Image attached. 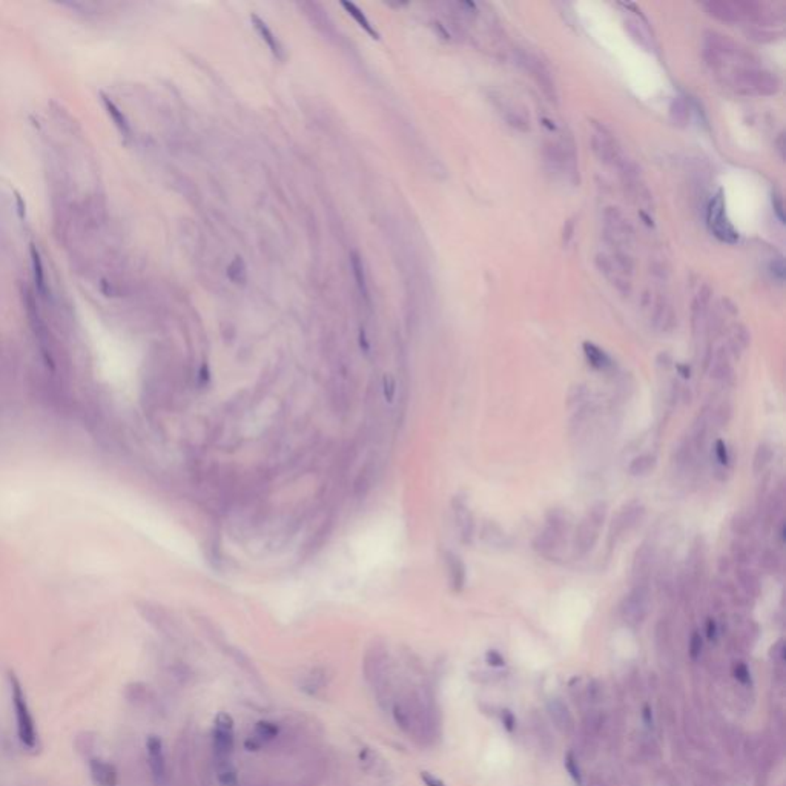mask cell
<instances>
[{"mask_svg":"<svg viewBox=\"0 0 786 786\" xmlns=\"http://www.w3.org/2000/svg\"><path fill=\"white\" fill-rule=\"evenodd\" d=\"M714 74L731 91L742 95H774L782 88V82L777 74L763 68L757 59L728 66Z\"/></svg>","mask_w":786,"mask_h":786,"instance_id":"6da1fadb","label":"cell"},{"mask_svg":"<svg viewBox=\"0 0 786 786\" xmlns=\"http://www.w3.org/2000/svg\"><path fill=\"white\" fill-rule=\"evenodd\" d=\"M607 504L599 501L591 506L587 510L585 516L580 519V523L575 530V535H573V550H575L578 558H584V556H587L595 549V545L599 541L600 530H602L607 519Z\"/></svg>","mask_w":786,"mask_h":786,"instance_id":"7a4b0ae2","label":"cell"},{"mask_svg":"<svg viewBox=\"0 0 786 786\" xmlns=\"http://www.w3.org/2000/svg\"><path fill=\"white\" fill-rule=\"evenodd\" d=\"M544 162L549 171L571 184L579 181L578 157L575 146L567 140L549 141L544 146Z\"/></svg>","mask_w":786,"mask_h":786,"instance_id":"3957f363","label":"cell"},{"mask_svg":"<svg viewBox=\"0 0 786 786\" xmlns=\"http://www.w3.org/2000/svg\"><path fill=\"white\" fill-rule=\"evenodd\" d=\"M596 264L602 275L619 290L621 294H629L631 289V275L634 270V263L631 255L625 251L602 252L597 255Z\"/></svg>","mask_w":786,"mask_h":786,"instance_id":"277c9868","label":"cell"},{"mask_svg":"<svg viewBox=\"0 0 786 786\" xmlns=\"http://www.w3.org/2000/svg\"><path fill=\"white\" fill-rule=\"evenodd\" d=\"M602 232L605 243L614 251H625L633 244V227L622 210L616 206H608L602 212Z\"/></svg>","mask_w":786,"mask_h":786,"instance_id":"5b68a950","label":"cell"},{"mask_svg":"<svg viewBox=\"0 0 786 786\" xmlns=\"http://www.w3.org/2000/svg\"><path fill=\"white\" fill-rule=\"evenodd\" d=\"M10 685H11V701L16 711L17 736H19L23 746L32 749L35 748V744H37V732H35V723L32 719L30 705L26 702V696L22 688V684L14 674H10Z\"/></svg>","mask_w":786,"mask_h":786,"instance_id":"8992f818","label":"cell"},{"mask_svg":"<svg viewBox=\"0 0 786 786\" xmlns=\"http://www.w3.org/2000/svg\"><path fill=\"white\" fill-rule=\"evenodd\" d=\"M568 528L570 524L565 515L559 510H552L547 516V527L536 536L533 542L535 550L547 558H552L561 550L562 544L567 540Z\"/></svg>","mask_w":786,"mask_h":786,"instance_id":"52a82bcc","label":"cell"},{"mask_svg":"<svg viewBox=\"0 0 786 786\" xmlns=\"http://www.w3.org/2000/svg\"><path fill=\"white\" fill-rule=\"evenodd\" d=\"M591 146H593V153L599 158V162L616 167L617 171L622 169L630 162V158L624 154L621 145L617 143V140L605 126H596L593 129Z\"/></svg>","mask_w":786,"mask_h":786,"instance_id":"ba28073f","label":"cell"},{"mask_svg":"<svg viewBox=\"0 0 786 786\" xmlns=\"http://www.w3.org/2000/svg\"><path fill=\"white\" fill-rule=\"evenodd\" d=\"M725 209H727L725 208V198H723V193L719 192L708 203L706 220H708L710 231L713 232L714 237L717 238V240H720L723 243H728V244H734L739 240V232L736 231V227L732 226V223L730 222Z\"/></svg>","mask_w":786,"mask_h":786,"instance_id":"9c48e42d","label":"cell"},{"mask_svg":"<svg viewBox=\"0 0 786 786\" xmlns=\"http://www.w3.org/2000/svg\"><path fill=\"white\" fill-rule=\"evenodd\" d=\"M651 605V593L647 584L634 585L622 600L621 614L630 625H641L648 616Z\"/></svg>","mask_w":786,"mask_h":786,"instance_id":"30bf717a","label":"cell"},{"mask_svg":"<svg viewBox=\"0 0 786 786\" xmlns=\"http://www.w3.org/2000/svg\"><path fill=\"white\" fill-rule=\"evenodd\" d=\"M515 56H516L518 65H519L520 68H523L524 71H527V73L535 78L536 83L540 85L541 90H542L547 95L552 97V99H556V86H554V81H553V77H552V73L549 71V68L545 66L544 61H542L540 57H537L536 54H533V52L525 51V49H520V48L516 49Z\"/></svg>","mask_w":786,"mask_h":786,"instance_id":"8fae6325","label":"cell"},{"mask_svg":"<svg viewBox=\"0 0 786 786\" xmlns=\"http://www.w3.org/2000/svg\"><path fill=\"white\" fill-rule=\"evenodd\" d=\"M645 302L650 309L651 326L660 333L673 332L677 326V316L669 299L662 294H647Z\"/></svg>","mask_w":786,"mask_h":786,"instance_id":"7c38bea8","label":"cell"},{"mask_svg":"<svg viewBox=\"0 0 786 786\" xmlns=\"http://www.w3.org/2000/svg\"><path fill=\"white\" fill-rule=\"evenodd\" d=\"M234 719L227 713H220L214 727V753L220 766L227 765L234 751Z\"/></svg>","mask_w":786,"mask_h":786,"instance_id":"4fadbf2b","label":"cell"},{"mask_svg":"<svg viewBox=\"0 0 786 786\" xmlns=\"http://www.w3.org/2000/svg\"><path fill=\"white\" fill-rule=\"evenodd\" d=\"M643 518H645V508L638 501H631L629 504H625L617 516L613 519L610 540L617 541L624 535L630 533L633 528L638 527Z\"/></svg>","mask_w":786,"mask_h":786,"instance_id":"5bb4252c","label":"cell"},{"mask_svg":"<svg viewBox=\"0 0 786 786\" xmlns=\"http://www.w3.org/2000/svg\"><path fill=\"white\" fill-rule=\"evenodd\" d=\"M655 558H656V553L655 549H653V545L642 544L639 547L638 552L634 554L633 567H631V576L634 580V585L647 584L653 570V564H655Z\"/></svg>","mask_w":786,"mask_h":786,"instance_id":"9a60e30c","label":"cell"},{"mask_svg":"<svg viewBox=\"0 0 786 786\" xmlns=\"http://www.w3.org/2000/svg\"><path fill=\"white\" fill-rule=\"evenodd\" d=\"M148 761L154 780L158 786H162L166 780V762L163 753V742L158 736H149L146 740Z\"/></svg>","mask_w":786,"mask_h":786,"instance_id":"2e32d148","label":"cell"},{"mask_svg":"<svg viewBox=\"0 0 786 786\" xmlns=\"http://www.w3.org/2000/svg\"><path fill=\"white\" fill-rule=\"evenodd\" d=\"M452 508L459 536H461L463 542L470 544L475 535V518L470 507L467 506L463 498H455L452 501Z\"/></svg>","mask_w":786,"mask_h":786,"instance_id":"e0dca14e","label":"cell"},{"mask_svg":"<svg viewBox=\"0 0 786 786\" xmlns=\"http://www.w3.org/2000/svg\"><path fill=\"white\" fill-rule=\"evenodd\" d=\"M493 102L496 105L501 117L504 119L510 126H513L518 131L530 129V121L525 116V112L520 111L513 102L507 100L506 97H498V99H493Z\"/></svg>","mask_w":786,"mask_h":786,"instance_id":"ac0fdd59","label":"cell"},{"mask_svg":"<svg viewBox=\"0 0 786 786\" xmlns=\"http://www.w3.org/2000/svg\"><path fill=\"white\" fill-rule=\"evenodd\" d=\"M90 773L97 786H117L119 783L117 768L103 758H93L90 762Z\"/></svg>","mask_w":786,"mask_h":786,"instance_id":"d6986e66","label":"cell"},{"mask_svg":"<svg viewBox=\"0 0 786 786\" xmlns=\"http://www.w3.org/2000/svg\"><path fill=\"white\" fill-rule=\"evenodd\" d=\"M711 302V289L708 286H703L699 292H697L694 302H693V329L696 333H699L705 329L706 318H708V307Z\"/></svg>","mask_w":786,"mask_h":786,"instance_id":"ffe728a7","label":"cell"},{"mask_svg":"<svg viewBox=\"0 0 786 786\" xmlns=\"http://www.w3.org/2000/svg\"><path fill=\"white\" fill-rule=\"evenodd\" d=\"M444 561H446V567L448 571V579H450V585H452L453 591H461L465 585V565L463 562V559L459 558L458 554L452 553V552H447L444 556Z\"/></svg>","mask_w":786,"mask_h":786,"instance_id":"44dd1931","label":"cell"},{"mask_svg":"<svg viewBox=\"0 0 786 786\" xmlns=\"http://www.w3.org/2000/svg\"><path fill=\"white\" fill-rule=\"evenodd\" d=\"M711 378L720 383H728L732 379V367L730 364V350L720 347L714 355V363L711 366Z\"/></svg>","mask_w":786,"mask_h":786,"instance_id":"7402d4cb","label":"cell"},{"mask_svg":"<svg viewBox=\"0 0 786 786\" xmlns=\"http://www.w3.org/2000/svg\"><path fill=\"white\" fill-rule=\"evenodd\" d=\"M625 28L629 30L631 37L638 42L641 47H643L648 51L655 49V39H653V34L650 32L648 26L642 20L636 19V17H630V19L625 20Z\"/></svg>","mask_w":786,"mask_h":786,"instance_id":"603a6c76","label":"cell"},{"mask_svg":"<svg viewBox=\"0 0 786 786\" xmlns=\"http://www.w3.org/2000/svg\"><path fill=\"white\" fill-rule=\"evenodd\" d=\"M584 353L588 359V363L597 370H607L613 366V361L607 353L595 346L593 343H584Z\"/></svg>","mask_w":786,"mask_h":786,"instance_id":"cb8c5ba5","label":"cell"},{"mask_svg":"<svg viewBox=\"0 0 786 786\" xmlns=\"http://www.w3.org/2000/svg\"><path fill=\"white\" fill-rule=\"evenodd\" d=\"M736 578L739 580L740 588L745 591L748 596H757L761 593V580H758L756 573L748 568H739L736 571Z\"/></svg>","mask_w":786,"mask_h":786,"instance_id":"d4e9b609","label":"cell"},{"mask_svg":"<svg viewBox=\"0 0 786 786\" xmlns=\"http://www.w3.org/2000/svg\"><path fill=\"white\" fill-rule=\"evenodd\" d=\"M657 461H656V456L655 455H639L631 459V463L629 465V473L631 476H645L648 473H651L655 470Z\"/></svg>","mask_w":786,"mask_h":786,"instance_id":"484cf974","label":"cell"},{"mask_svg":"<svg viewBox=\"0 0 786 786\" xmlns=\"http://www.w3.org/2000/svg\"><path fill=\"white\" fill-rule=\"evenodd\" d=\"M732 417V407L728 401L720 403L716 409L710 413V429L719 431L728 426Z\"/></svg>","mask_w":786,"mask_h":786,"instance_id":"4316f807","label":"cell"},{"mask_svg":"<svg viewBox=\"0 0 786 786\" xmlns=\"http://www.w3.org/2000/svg\"><path fill=\"white\" fill-rule=\"evenodd\" d=\"M251 19H252V22H254V26H255V28H257V31L260 32V35L263 37V40L268 43L273 54H275L277 57H282V48H281V45L278 43V40H277L275 35H273V32L269 30V26L266 25V22L261 20L257 14H252V16H251Z\"/></svg>","mask_w":786,"mask_h":786,"instance_id":"83f0119b","label":"cell"},{"mask_svg":"<svg viewBox=\"0 0 786 786\" xmlns=\"http://www.w3.org/2000/svg\"><path fill=\"white\" fill-rule=\"evenodd\" d=\"M481 537L485 544H489L492 547L506 545V533L502 532V528L496 523H493V520H487V523L482 525Z\"/></svg>","mask_w":786,"mask_h":786,"instance_id":"f1b7e54d","label":"cell"},{"mask_svg":"<svg viewBox=\"0 0 786 786\" xmlns=\"http://www.w3.org/2000/svg\"><path fill=\"white\" fill-rule=\"evenodd\" d=\"M669 116L673 119L674 123L677 125H686L688 121H690V116H691V109H690V105L682 97H676V99L671 102L669 106Z\"/></svg>","mask_w":786,"mask_h":786,"instance_id":"f546056e","label":"cell"},{"mask_svg":"<svg viewBox=\"0 0 786 786\" xmlns=\"http://www.w3.org/2000/svg\"><path fill=\"white\" fill-rule=\"evenodd\" d=\"M549 711H550L552 719L556 722V725H558L559 728L567 730V728L571 727V717H570L568 708L561 701L553 699L549 703Z\"/></svg>","mask_w":786,"mask_h":786,"instance_id":"4dcf8cb0","label":"cell"},{"mask_svg":"<svg viewBox=\"0 0 786 786\" xmlns=\"http://www.w3.org/2000/svg\"><path fill=\"white\" fill-rule=\"evenodd\" d=\"M771 459H773V448L765 443L758 444L753 458V472L756 475L763 473L766 470V467L770 465Z\"/></svg>","mask_w":786,"mask_h":786,"instance_id":"1f68e13d","label":"cell"},{"mask_svg":"<svg viewBox=\"0 0 786 786\" xmlns=\"http://www.w3.org/2000/svg\"><path fill=\"white\" fill-rule=\"evenodd\" d=\"M341 5H343L344 8H346V10H347V13H349V14H350V16L353 17V19H355V20H357V22L359 23V26H361V28H364V30H366V31H367V32H369L370 35H372V37H374V39H379V34L376 32V30L374 28V26H372V25H370V22H369V20L366 19V16L363 14V11H361V10H359V8H358V6L355 5V4L343 2Z\"/></svg>","mask_w":786,"mask_h":786,"instance_id":"d6a6232c","label":"cell"},{"mask_svg":"<svg viewBox=\"0 0 786 786\" xmlns=\"http://www.w3.org/2000/svg\"><path fill=\"white\" fill-rule=\"evenodd\" d=\"M758 564H761V567L766 573H777L782 567V559H780L779 553H777L775 550L766 549V550L762 552L761 561H758Z\"/></svg>","mask_w":786,"mask_h":786,"instance_id":"836d02e7","label":"cell"},{"mask_svg":"<svg viewBox=\"0 0 786 786\" xmlns=\"http://www.w3.org/2000/svg\"><path fill=\"white\" fill-rule=\"evenodd\" d=\"M280 728L277 723L269 722V720H261L258 722L257 725H255V737H257L260 742H268L275 739L278 736Z\"/></svg>","mask_w":786,"mask_h":786,"instance_id":"e575fe53","label":"cell"},{"mask_svg":"<svg viewBox=\"0 0 786 786\" xmlns=\"http://www.w3.org/2000/svg\"><path fill=\"white\" fill-rule=\"evenodd\" d=\"M31 255H32V266H34V278H35V285H37V289L43 295H47V289H45V275H43V268H42V260H40V255L39 251L35 249V246H31Z\"/></svg>","mask_w":786,"mask_h":786,"instance_id":"d590c367","label":"cell"},{"mask_svg":"<svg viewBox=\"0 0 786 786\" xmlns=\"http://www.w3.org/2000/svg\"><path fill=\"white\" fill-rule=\"evenodd\" d=\"M246 264L243 261L242 257H237L232 263L231 266L227 268V277L235 285H244L246 282Z\"/></svg>","mask_w":786,"mask_h":786,"instance_id":"8d00e7d4","label":"cell"},{"mask_svg":"<svg viewBox=\"0 0 786 786\" xmlns=\"http://www.w3.org/2000/svg\"><path fill=\"white\" fill-rule=\"evenodd\" d=\"M350 260H352V269L353 273H355V278H357V285L359 287L361 292H363L364 297H367V286H366V277H364V266H363V261H361L359 255L357 252H352L350 254Z\"/></svg>","mask_w":786,"mask_h":786,"instance_id":"74e56055","label":"cell"},{"mask_svg":"<svg viewBox=\"0 0 786 786\" xmlns=\"http://www.w3.org/2000/svg\"><path fill=\"white\" fill-rule=\"evenodd\" d=\"M751 528H753V523L749 516H746L745 513H739L731 520V530L732 533H736L739 536H746L751 533Z\"/></svg>","mask_w":786,"mask_h":786,"instance_id":"f35d334b","label":"cell"},{"mask_svg":"<svg viewBox=\"0 0 786 786\" xmlns=\"http://www.w3.org/2000/svg\"><path fill=\"white\" fill-rule=\"evenodd\" d=\"M782 510H783V494L782 492H774L766 504V518L773 523V520H775L777 516L782 513Z\"/></svg>","mask_w":786,"mask_h":786,"instance_id":"ab89813d","label":"cell"},{"mask_svg":"<svg viewBox=\"0 0 786 786\" xmlns=\"http://www.w3.org/2000/svg\"><path fill=\"white\" fill-rule=\"evenodd\" d=\"M103 102L106 105V108H108L109 116L116 121V125L121 129V132H125V134H129V125H128V120L125 119V116L120 112V109L117 108L116 105H114L108 97H103Z\"/></svg>","mask_w":786,"mask_h":786,"instance_id":"60d3db41","label":"cell"},{"mask_svg":"<svg viewBox=\"0 0 786 786\" xmlns=\"http://www.w3.org/2000/svg\"><path fill=\"white\" fill-rule=\"evenodd\" d=\"M564 765H565V770H567V773L573 779V782L576 783V786H582V773L575 754L567 753V756L564 758Z\"/></svg>","mask_w":786,"mask_h":786,"instance_id":"b9f144b4","label":"cell"},{"mask_svg":"<svg viewBox=\"0 0 786 786\" xmlns=\"http://www.w3.org/2000/svg\"><path fill=\"white\" fill-rule=\"evenodd\" d=\"M370 484H372V470H370V467H366V469L359 472L355 481V493L358 496H364L370 489Z\"/></svg>","mask_w":786,"mask_h":786,"instance_id":"7bdbcfd3","label":"cell"},{"mask_svg":"<svg viewBox=\"0 0 786 786\" xmlns=\"http://www.w3.org/2000/svg\"><path fill=\"white\" fill-rule=\"evenodd\" d=\"M731 552H732V556H734V559L739 564H746L749 561V558H751V553H749L748 547L745 544L739 542V541L732 544Z\"/></svg>","mask_w":786,"mask_h":786,"instance_id":"ee69618b","label":"cell"},{"mask_svg":"<svg viewBox=\"0 0 786 786\" xmlns=\"http://www.w3.org/2000/svg\"><path fill=\"white\" fill-rule=\"evenodd\" d=\"M734 677L742 685H751V673L744 662H737L734 665Z\"/></svg>","mask_w":786,"mask_h":786,"instance_id":"f6af8a7d","label":"cell"},{"mask_svg":"<svg viewBox=\"0 0 786 786\" xmlns=\"http://www.w3.org/2000/svg\"><path fill=\"white\" fill-rule=\"evenodd\" d=\"M218 780L223 786H235L237 785V774H235L232 768H229L227 765H223V768L220 770V774H218Z\"/></svg>","mask_w":786,"mask_h":786,"instance_id":"bcb514c9","label":"cell"},{"mask_svg":"<svg viewBox=\"0 0 786 786\" xmlns=\"http://www.w3.org/2000/svg\"><path fill=\"white\" fill-rule=\"evenodd\" d=\"M714 453H716L717 463H719L722 467L728 465V461H730L728 448H727V444L723 443L722 439H717V441H716V444H714Z\"/></svg>","mask_w":786,"mask_h":786,"instance_id":"7dc6e473","label":"cell"},{"mask_svg":"<svg viewBox=\"0 0 786 786\" xmlns=\"http://www.w3.org/2000/svg\"><path fill=\"white\" fill-rule=\"evenodd\" d=\"M702 648H703L702 636H701L699 633H697V631H694V633L691 634V639H690V656H691L693 660H696L697 657L701 656Z\"/></svg>","mask_w":786,"mask_h":786,"instance_id":"c3c4849f","label":"cell"},{"mask_svg":"<svg viewBox=\"0 0 786 786\" xmlns=\"http://www.w3.org/2000/svg\"><path fill=\"white\" fill-rule=\"evenodd\" d=\"M383 388H384V396L388 403H392L395 398V392H396V381L392 375H386L383 379Z\"/></svg>","mask_w":786,"mask_h":786,"instance_id":"681fc988","label":"cell"},{"mask_svg":"<svg viewBox=\"0 0 786 786\" xmlns=\"http://www.w3.org/2000/svg\"><path fill=\"white\" fill-rule=\"evenodd\" d=\"M501 719H502V725L508 731V732H513L516 728V719L513 716V713L510 710H504L501 714Z\"/></svg>","mask_w":786,"mask_h":786,"instance_id":"f907efd6","label":"cell"},{"mask_svg":"<svg viewBox=\"0 0 786 786\" xmlns=\"http://www.w3.org/2000/svg\"><path fill=\"white\" fill-rule=\"evenodd\" d=\"M485 660H487V664L492 667H504L506 665V660L502 657L498 651H489L487 655H485Z\"/></svg>","mask_w":786,"mask_h":786,"instance_id":"816d5d0a","label":"cell"},{"mask_svg":"<svg viewBox=\"0 0 786 786\" xmlns=\"http://www.w3.org/2000/svg\"><path fill=\"white\" fill-rule=\"evenodd\" d=\"M421 780L424 782V785H426V786H446L443 780L438 779V777H435L434 774H430L427 771L421 773Z\"/></svg>","mask_w":786,"mask_h":786,"instance_id":"f5cc1de1","label":"cell"},{"mask_svg":"<svg viewBox=\"0 0 786 786\" xmlns=\"http://www.w3.org/2000/svg\"><path fill=\"white\" fill-rule=\"evenodd\" d=\"M771 272L773 275L779 278L780 281L785 278V263L783 260H775L771 263Z\"/></svg>","mask_w":786,"mask_h":786,"instance_id":"db71d44e","label":"cell"},{"mask_svg":"<svg viewBox=\"0 0 786 786\" xmlns=\"http://www.w3.org/2000/svg\"><path fill=\"white\" fill-rule=\"evenodd\" d=\"M706 638L710 641H716L717 638V624L714 619H708L706 622Z\"/></svg>","mask_w":786,"mask_h":786,"instance_id":"11a10c76","label":"cell"},{"mask_svg":"<svg viewBox=\"0 0 786 786\" xmlns=\"http://www.w3.org/2000/svg\"><path fill=\"white\" fill-rule=\"evenodd\" d=\"M642 717H643V722H645V725H647L648 728H653V711H651V708H650L648 705L643 706Z\"/></svg>","mask_w":786,"mask_h":786,"instance_id":"9f6ffc18","label":"cell"},{"mask_svg":"<svg viewBox=\"0 0 786 786\" xmlns=\"http://www.w3.org/2000/svg\"><path fill=\"white\" fill-rule=\"evenodd\" d=\"M244 746H246V749H249V751H257V749H260V746H261V742L257 737H251V739L246 740Z\"/></svg>","mask_w":786,"mask_h":786,"instance_id":"6f0895ef","label":"cell"},{"mask_svg":"<svg viewBox=\"0 0 786 786\" xmlns=\"http://www.w3.org/2000/svg\"><path fill=\"white\" fill-rule=\"evenodd\" d=\"M677 369H679V372H681V375L684 378H690V369L685 367V366H679Z\"/></svg>","mask_w":786,"mask_h":786,"instance_id":"680465c9","label":"cell"},{"mask_svg":"<svg viewBox=\"0 0 786 786\" xmlns=\"http://www.w3.org/2000/svg\"><path fill=\"white\" fill-rule=\"evenodd\" d=\"M779 537H780V542H785V524L780 525V532H779Z\"/></svg>","mask_w":786,"mask_h":786,"instance_id":"91938a15","label":"cell"}]
</instances>
